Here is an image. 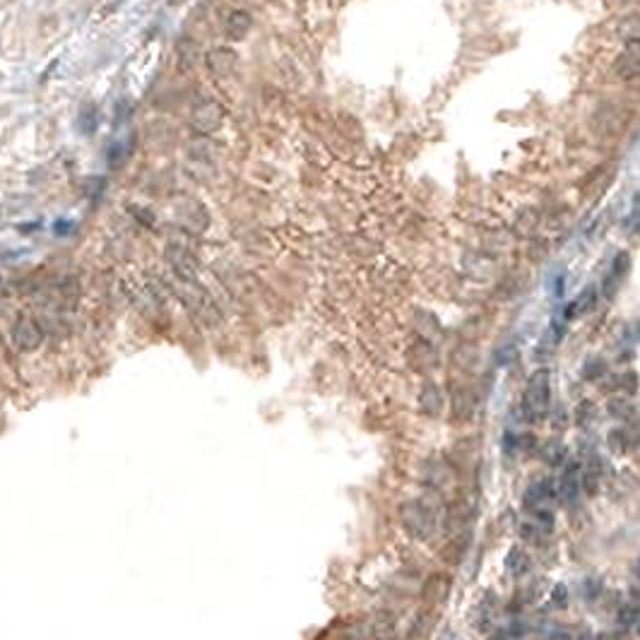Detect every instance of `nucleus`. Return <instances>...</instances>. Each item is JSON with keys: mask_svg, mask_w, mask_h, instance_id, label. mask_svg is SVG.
<instances>
[{"mask_svg": "<svg viewBox=\"0 0 640 640\" xmlns=\"http://www.w3.org/2000/svg\"><path fill=\"white\" fill-rule=\"evenodd\" d=\"M551 402V373L549 368H537L527 380L525 395H522V414L525 419H544L549 414Z\"/></svg>", "mask_w": 640, "mask_h": 640, "instance_id": "obj_1", "label": "nucleus"}, {"mask_svg": "<svg viewBox=\"0 0 640 640\" xmlns=\"http://www.w3.org/2000/svg\"><path fill=\"white\" fill-rule=\"evenodd\" d=\"M402 522L414 537H428L433 532V525H436V518H433L431 508H426L424 503H409L402 510Z\"/></svg>", "mask_w": 640, "mask_h": 640, "instance_id": "obj_2", "label": "nucleus"}, {"mask_svg": "<svg viewBox=\"0 0 640 640\" xmlns=\"http://www.w3.org/2000/svg\"><path fill=\"white\" fill-rule=\"evenodd\" d=\"M556 481L554 479H537L530 484L525 494V510L530 513H539V510H551L556 501Z\"/></svg>", "mask_w": 640, "mask_h": 640, "instance_id": "obj_3", "label": "nucleus"}, {"mask_svg": "<svg viewBox=\"0 0 640 640\" xmlns=\"http://www.w3.org/2000/svg\"><path fill=\"white\" fill-rule=\"evenodd\" d=\"M10 339H13L15 349L20 351H32L37 349L41 342H44V330L37 320L32 318H22L13 325V332H10Z\"/></svg>", "mask_w": 640, "mask_h": 640, "instance_id": "obj_4", "label": "nucleus"}, {"mask_svg": "<svg viewBox=\"0 0 640 640\" xmlns=\"http://www.w3.org/2000/svg\"><path fill=\"white\" fill-rule=\"evenodd\" d=\"M222 123V107L212 99H207V102H200L195 109H193V128H195L198 133L203 135H210L215 133L217 128H219Z\"/></svg>", "mask_w": 640, "mask_h": 640, "instance_id": "obj_5", "label": "nucleus"}, {"mask_svg": "<svg viewBox=\"0 0 640 640\" xmlns=\"http://www.w3.org/2000/svg\"><path fill=\"white\" fill-rule=\"evenodd\" d=\"M205 63H207V70L212 73V78H229L234 73V68H236V54L231 49L219 46V49L210 51Z\"/></svg>", "mask_w": 640, "mask_h": 640, "instance_id": "obj_6", "label": "nucleus"}, {"mask_svg": "<svg viewBox=\"0 0 640 640\" xmlns=\"http://www.w3.org/2000/svg\"><path fill=\"white\" fill-rule=\"evenodd\" d=\"M556 494H559L566 503H575L583 494V477H580L578 465H568L563 472L561 481L556 484Z\"/></svg>", "mask_w": 640, "mask_h": 640, "instance_id": "obj_7", "label": "nucleus"}, {"mask_svg": "<svg viewBox=\"0 0 640 640\" xmlns=\"http://www.w3.org/2000/svg\"><path fill=\"white\" fill-rule=\"evenodd\" d=\"M638 70H640V41H638V37H631L626 44L624 56H621V61H619V66H616V73H619L624 80H636Z\"/></svg>", "mask_w": 640, "mask_h": 640, "instance_id": "obj_8", "label": "nucleus"}, {"mask_svg": "<svg viewBox=\"0 0 640 640\" xmlns=\"http://www.w3.org/2000/svg\"><path fill=\"white\" fill-rule=\"evenodd\" d=\"M419 409L428 416H438L443 412V395L436 383H426L419 392Z\"/></svg>", "mask_w": 640, "mask_h": 640, "instance_id": "obj_9", "label": "nucleus"}, {"mask_svg": "<svg viewBox=\"0 0 640 640\" xmlns=\"http://www.w3.org/2000/svg\"><path fill=\"white\" fill-rule=\"evenodd\" d=\"M250 29H253V17L246 13V10H236V13L229 15L224 32L231 41H239V39H243Z\"/></svg>", "mask_w": 640, "mask_h": 640, "instance_id": "obj_10", "label": "nucleus"}, {"mask_svg": "<svg viewBox=\"0 0 640 640\" xmlns=\"http://www.w3.org/2000/svg\"><path fill=\"white\" fill-rule=\"evenodd\" d=\"M530 563H532L530 556H527V551L522 547H513L506 556V566L513 578H520V575H525L530 571Z\"/></svg>", "mask_w": 640, "mask_h": 640, "instance_id": "obj_11", "label": "nucleus"}, {"mask_svg": "<svg viewBox=\"0 0 640 640\" xmlns=\"http://www.w3.org/2000/svg\"><path fill=\"white\" fill-rule=\"evenodd\" d=\"M626 270H628V253H619L616 255L612 270H609V279H607V286H604L607 294H614V289L621 284V279H624Z\"/></svg>", "mask_w": 640, "mask_h": 640, "instance_id": "obj_12", "label": "nucleus"}, {"mask_svg": "<svg viewBox=\"0 0 640 640\" xmlns=\"http://www.w3.org/2000/svg\"><path fill=\"white\" fill-rule=\"evenodd\" d=\"M198 56H200V51H198L195 41H193L191 37L181 39V44H179V63H181V68H183V70L193 68V66H195V61H198Z\"/></svg>", "mask_w": 640, "mask_h": 640, "instance_id": "obj_13", "label": "nucleus"}, {"mask_svg": "<svg viewBox=\"0 0 640 640\" xmlns=\"http://www.w3.org/2000/svg\"><path fill=\"white\" fill-rule=\"evenodd\" d=\"M609 445H612L614 453H626L628 448L636 445V436L628 428H616L612 436H609Z\"/></svg>", "mask_w": 640, "mask_h": 640, "instance_id": "obj_14", "label": "nucleus"}, {"mask_svg": "<svg viewBox=\"0 0 640 640\" xmlns=\"http://www.w3.org/2000/svg\"><path fill=\"white\" fill-rule=\"evenodd\" d=\"M595 301H597V291H595V286H587V289L580 294L575 301H571L568 306H571V313H573V318L575 315H583L585 310H590L592 306H595Z\"/></svg>", "mask_w": 640, "mask_h": 640, "instance_id": "obj_15", "label": "nucleus"}, {"mask_svg": "<svg viewBox=\"0 0 640 640\" xmlns=\"http://www.w3.org/2000/svg\"><path fill=\"white\" fill-rule=\"evenodd\" d=\"M619 626L626 628V631H636L638 621H640V614H638V604L631 602V604H624V609L619 612Z\"/></svg>", "mask_w": 640, "mask_h": 640, "instance_id": "obj_16", "label": "nucleus"}, {"mask_svg": "<svg viewBox=\"0 0 640 640\" xmlns=\"http://www.w3.org/2000/svg\"><path fill=\"white\" fill-rule=\"evenodd\" d=\"M609 412H612L614 416H619V419H633V412H636V407H633L631 402H626L624 397H619V400L609 402Z\"/></svg>", "mask_w": 640, "mask_h": 640, "instance_id": "obj_17", "label": "nucleus"}, {"mask_svg": "<svg viewBox=\"0 0 640 640\" xmlns=\"http://www.w3.org/2000/svg\"><path fill=\"white\" fill-rule=\"evenodd\" d=\"M551 602H554V607H559V609H563L568 604V590H566V585H556L554 587V592H551Z\"/></svg>", "mask_w": 640, "mask_h": 640, "instance_id": "obj_18", "label": "nucleus"}, {"mask_svg": "<svg viewBox=\"0 0 640 640\" xmlns=\"http://www.w3.org/2000/svg\"><path fill=\"white\" fill-rule=\"evenodd\" d=\"M602 592V583L600 580H587L583 583V597L585 600H597V595Z\"/></svg>", "mask_w": 640, "mask_h": 640, "instance_id": "obj_19", "label": "nucleus"}, {"mask_svg": "<svg viewBox=\"0 0 640 640\" xmlns=\"http://www.w3.org/2000/svg\"><path fill=\"white\" fill-rule=\"evenodd\" d=\"M626 229L631 234L638 231V198L633 200V210H631V217H628V222H626Z\"/></svg>", "mask_w": 640, "mask_h": 640, "instance_id": "obj_20", "label": "nucleus"}]
</instances>
